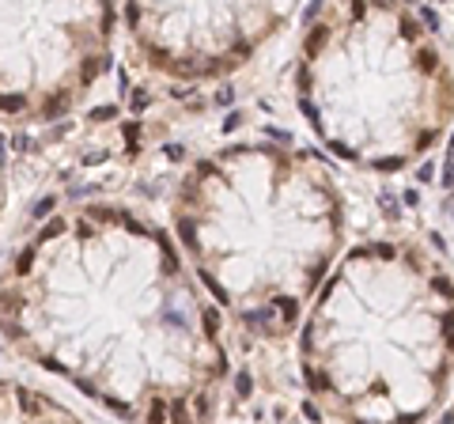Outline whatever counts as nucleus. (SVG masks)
Masks as SVG:
<instances>
[{
    "mask_svg": "<svg viewBox=\"0 0 454 424\" xmlns=\"http://www.w3.org/2000/svg\"><path fill=\"white\" fill-rule=\"evenodd\" d=\"M0 424H80V420L31 386L0 382Z\"/></svg>",
    "mask_w": 454,
    "mask_h": 424,
    "instance_id": "f257e3e1",
    "label": "nucleus"
},
{
    "mask_svg": "<svg viewBox=\"0 0 454 424\" xmlns=\"http://www.w3.org/2000/svg\"><path fill=\"white\" fill-rule=\"evenodd\" d=\"M0 163H4V152H0Z\"/></svg>",
    "mask_w": 454,
    "mask_h": 424,
    "instance_id": "f03ea898",
    "label": "nucleus"
}]
</instances>
